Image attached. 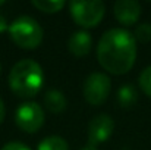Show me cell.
I'll return each instance as SVG.
<instances>
[{
    "label": "cell",
    "mask_w": 151,
    "mask_h": 150,
    "mask_svg": "<svg viewBox=\"0 0 151 150\" xmlns=\"http://www.w3.org/2000/svg\"><path fill=\"white\" fill-rule=\"evenodd\" d=\"M110 90H111V81L103 72L90 74L84 83V87H82L84 99L87 100V103H90L93 106L103 104L109 99Z\"/></svg>",
    "instance_id": "cell-5"
},
{
    "label": "cell",
    "mask_w": 151,
    "mask_h": 150,
    "mask_svg": "<svg viewBox=\"0 0 151 150\" xmlns=\"http://www.w3.org/2000/svg\"><path fill=\"white\" fill-rule=\"evenodd\" d=\"M44 83V74L40 66L32 59H22L13 65L9 74V87L10 90L25 99L37 96Z\"/></svg>",
    "instance_id": "cell-2"
},
{
    "label": "cell",
    "mask_w": 151,
    "mask_h": 150,
    "mask_svg": "<svg viewBox=\"0 0 151 150\" xmlns=\"http://www.w3.org/2000/svg\"><path fill=\"white\" fill-rule=\"evenodd\" d=\"M97 59L103 69L113 75H123L135 63L137 40L123 28H111L101 36L97 46Z\"/></svg>",
    "instance_id": "cell-1"
},
{
    "label": "cell",
    "mask_w": 151,
    "mask_h": 150,
    "mask_svg": "<svg viewBox=\"0 0 151 150\" xmlns=\"http://www.w3.org/2000/svg\"><path fill=\"white\" fill-rule=\"evenodd\" d=\"M3 3H4V1H3V0H0V6H1V4H3Z\"/></svg>",
    "instance_id": "cell-20"
},
{
    "label": "cell",
    "mask_w": 151,
    "mask_h": 150,
    "mask_svg": "<svg viewBox=\"0 0 151 150\" xmlns=\"http://www.w3.org/2000/svg\"><path fill=\"white\" fill-rule=\"evenodd\" d=\"M114 18L122 25H134L141 16V4L135 0H117L113 6Z\"/></svg>",
    "instance_id": "cell-8"
},
{
    "label": "cell",
    "mask_w": 151,
    "mask_h": 150,
    "mask_svg": "<svg viewBox=\"0 0 151 150\" xmlns=\"http://www.w3.org/2000/svg\"><path fill=\"white\" fill-rule=\"evenodd\" d=\"M138 100V93L134 86H122L117 91V101L122 107H132Z\"/></svg>",
    "instance_id": "cell-11"
},
{
    "label": "cell",
    "mask_w": 151,
    "mask_h": 150,
    "mask_svg": "<svg viewBox=\"0 0 151 150\" xmlns=\"http://www.w3.org/2000/svg\"><path fill=\"white\" fill-rule=\"evenodd\" d=\"M37 150H69V144L65 138L59 136H50L40 141Z\"/></svg>",
    "instance_id": "cell-12"
},
{
    "label": "cell",
    "mask_w": 151,
    "mask_h": 150,
    "mask_svg": "<svg viewBox=\"0 0 151 150\" xmlns=\"http://www.w3.org/2000/svg\"><path fill=\"white\" fill-rule=\"evenodd\" d=\"M4 103H3V100H1V97H0V124L3 122V119H4Z\"/></svg>",
    "instance_id": "cell-18"
},
{
    "label": "cell",
    "mask_w": 151,
    "mask_h": 150,
    "mask_svg": "<svg viewBox=\"0 0 151 150\" xmlns=\"http://www.w3.org/2000/svg\"><path fill=\"white\" fill-rule=\"evenodd\" d=\"M0 74H1V63H0Z\"/></svg>",
    "instance_id": "cell-21"
},
{
    "label": "cell",
    "mask_w": 151,
    "mask_h": 150,
    "mask_svg": "<svg viewBox=\"0 0 151 150\" xmlns=\"http://www.w3.org/2000/svg\"><path fill=\"white\" fill-rule=\"evenodd\" d=\"M114 130V122L110 115L100 113L94 116L88 125V143L91 147H96L107 141Z\"/></svg>",
    "instance_id": "cell-7"
},
{
    "label": "cell",
    "mask_w": 151,
    "mask_h": 150,
    "mask_svg": "<svg viewBox=\"0 0 151 150\" xmlns=\"http://www.w3.org/2000/svg\"><path fill=\"white\" fill-rule=\"evenodd\" d=\"M79 150H97V147H91V146H87V147H82Z\"/></svg>",
    "instance_id": "cell-19"
},
{
    "label": "cell",
    "mask_w": 151,
    "mask_h": 150,
    "mask_svg": "<svg viewBox=\"0 0 151 150\" xmlns=\"http://www.w3.org/2000/svg\"><path fill=\"white\" fill-rule=\"evenodd\" d=\"M32 6L44 13H56L65 6V1L63 0H32Z\"/></svg>",
    "instance_id": "cell-13"
},
{
    "label": "cell",
    "mask_w": 151,
    "mask_h": 150,
    "mask_svg": "<svg viewBox=\"0 0 151 150\" xmlns=\"http://www.w3.org/2000/svg\"><path fill=\"white\" fill-rule=\"evenodd\" d=\"M69 51L76 56V57H82L87 56L90 53V50L93 47V38L91 34L87 31H76L70 36L69 43H68Z\"/></svg>",
    "instance_id": "cell-9"
},
{
    "label": "cell",
    "mask_w": 151,
    "mask_h": 150,
    "mask_svg": "<svg viewBox=\"0 0 151 150\" xmlns=\"http://www.w3.org/2000/svg\"><path fill=\"white\" fill-rule=\"evenodd\" d=\"M69 12L72 19L78 25L84 28H93L101 22L106 12V6L101 0H73L69 3Z\"/></svg>",
    "instance_id": "cell-4"
},
{
    "label": "cell",
    "mask_w": 151,
    "mask_h": 150,
    "mask_svg": "<svg viewBox=\"0 0 151 150\" xmlns=\"http://www.w3.org/2000/svg\"><path fill=\"white\" fill-rule=\"evenodd\" d=\"M10 40L22 49H37L43 41V28L31 16H19L9 25Z\"/></svg>",
    "instance_id": "cell-3"
},
{
    "label": "cell",
    "mask_w": 151,
    "mask_h": 150,
    "mask_svg": "<svg viewBox=\"0 0 151 150\" xmlns=\"http://www.w3.org/2000/svg\"><path fill=\"white\" fill-rule=\"evenodd\" d=\"M139 87L148 97H151V66H147L139 74Z\"/></svg>",
    "instance_id": "cell-15"
},
{
    "label": "cell",
    "mask_w": 151,
    "mask_h": 150,
    "mask_svg": "<svg viewBox=\"0 0 151 150\" xmlns=\"http://www.w3.org/2000/svg\"><path fill=\"white\" fill-rule=\"evenodd\" d=\"M1 150H31L28 146H25V144H22V143H19V141H12V143H7V144H4Z\"/></svg>",
    "instance_id": "cell-16"
},
{
    "label": "cell",
    "mask_w": 151,
    "mask_h": 150,
    "mask_svg": "<svg viewBox=\"0 0 151 150\" xmlns=\"http://www.w3.org/2000/svg\"><path fill=\"white\" fill-rule=\"evenodd\" d=\"M15 122L19 130L34 134L44 124V110L35 101H25L16 109Z\"/></svg>",
    "instance_id": "cell-6"
},
{
    "label": "cell",
    "mask_w": 151,
    "mask_h": 150,
    "mask_svg": "<svg viewBox=\"0 0 151 150\" xmlns=\"http://www.w3.org/2000/svg\"><path fill=\"white\" fill-rule=\"evenodd\" d=\"M135 40L141 41V43H148L151 40V24L144 22L139 24L135 30Z\"/></svg>",
    "instance_id": "cell-14"
},
{
    "label": "cell",
    "mask_w": 151,
    "mask_h": 150,
    "mask_svg": "<svg viewBox=\"0 0 151 150\" xmlns=\"http://www.w3.org/2000/svg\"><path fill=\"white\" fill-rule=\"evenodd\" d=\"M6 30H9V25H7V21H6V18L0 13V34L1 33H4Z\"/></svg>",
    "instance_id": "cell-17"
},
{
    "label": "cell",
    "mask_w": 151,
    "mask_h": 150,
    "mask_svg": "<svg viewBox=\"0 0 151 150\" xmlns=\"http://www.w3.org/2000/svg\"><path fill=\"white\" fill-rule=\"evenodd\" d=\"M44 104H46V107L50 112H53V113H60V112H63L66 109L68 101H66V97H65V94L62 91L53 88V90H49L46 93V96H44Z\"/></svg>",
    "instance_id": "cell-10"
}]
</instances>
